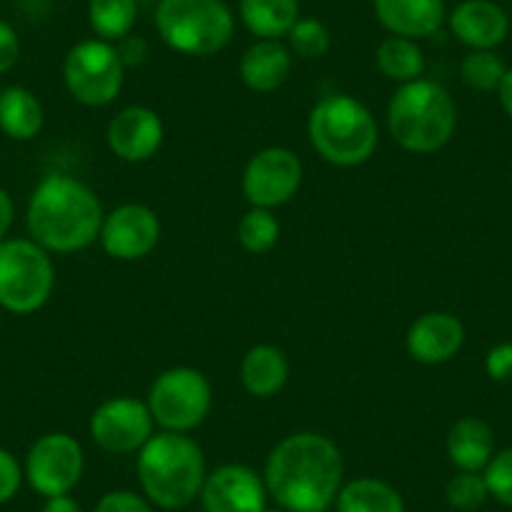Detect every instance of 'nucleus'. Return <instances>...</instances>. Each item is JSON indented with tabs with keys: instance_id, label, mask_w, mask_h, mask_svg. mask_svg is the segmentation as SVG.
<instances>
[{
	"instance_id": "obj_10",
	"label": "nucleus",
	"mask_w": 512,
	"mask_h": 512,
	"mask_svg": "<svg viewBox=\"0 0 512 512\" xmlns=\"http://www.w3.org/2000/svg\"><path fill=\"white\" fill-rule=\"evenodd\" d=\"M86 472L81 442L68 432H48L38 437L26 455L23 475L41 497L71 495Z\"/></svg>"
},
{
	"instance_id": "obj_15",
	"label": "nucleus",
	"mask_w": 512,
	"mask_h": 512,
	"mask_svg": "<svg viewBox=\"0 0 512 512\" xmlns=\"http://www.w3.org/2000/svg\"><path fill=\"white\" fill-rule=\"evenodd\" d=\"M166 139V126L149 106H126L108 121L106 144L116 159L144 164L154 159Z\"/></svg>"
},
{
	"instance_id": "obj_26",
	"label": "nucleus",
	"mask_w": 512,
	"mask_h": 512,
	"mask_svg": "<svg viewBox=\"0 0 512 512\" xmlns=\"http://www.w3.org/2000/svg\"><path fill=\"white\" fill-rule=\"evenodd\" d=\"M139 18L136 0H88V26L96 38L118 43L131 36Z\"/></svg>"
},
{
	"instance_id": "obj_31",
	"label": "nucleus",
	"mask_w": 512,
	"mask_h": 512,
	"mask_svg": "<svg viewBox=\"0 0 512 512\" xmlns=\"http://www.w3.org/2000/svg\"><path fill=\"white\" fill-rule=\"evenodd\" d=\"M482 475H485L492 500H497L505 507H512V447L495 452V457L482 470Z\"/></svg>"
},
{
	"instance_id": "obj_22",
	"label": "nucleus",
	"mask_w": 512,
	"mask_h": 512,
	"mask_svg": "<svg viewBox=\"0 0 512 512\" xmlns=\"http://www.w3.org/2000/svg\"><path fill=\"white\" fill-rule=\"evenodd\" d=\"M46 111L31 88H0V131L13 141H33L43 131Z\"/></svg>"
},
{
	"instance_id": "obj_23",
	"label": "nucleus",
	"mask_w": 512,
	"mask_h": 512,
	"mask_svg": "<svg viewBox=\"0 0 512 512\" xmlns=\"http://www.w3.org/2000/svg\"><path fill=\"white\" fill-rule=\"evenodd\" d=\"M334 507L337 512H407L405 497L392 482L369 475L344 482Z\"/></svg>"
},
{
	"instance_id": "obj_29",
	"label": "nucleus",
	"mask_w": 512,
	"mask_h": 512,
	"mask_svg": "<svg viewBox=\"0 0 512 512\" xmlns=\"http://www.w3.org/2000/svg\"><path fill=\"white\" fill-rule=\"evenodd\" d=\"M289 51L304 61H317V58L327 56L332 48V33L324 26L319 18H299L287 33Z\"/></svg>"
},
{
	"instance_id": "obj_7",
	"label": "nucleus",
	"mask_w": 512,
	"mask_h": 512,
	"mask_svg": "<svg viewBox=\"0 0 512 512\" xmlns=\"http://www.w3.org/2000/svg\"><path fill=\"white\" fill-rule=\"evenodd\" d=\"M56 267L43 246L33 239L0 241V309L26 317L51 299Z\"/></svg>"
},
{
	"instance_id": "obj_4",
	"label": "nucleus",
	"mask_w": 512,
	"mask_h": 512,
	"mask_svg": "<svg viewBox=\"0 0 512 512\" xmlns=\"http://www.w3.org/2000/svg\"><path fill=\"white\" fill-rule=\"evenodd\" d=\"M387 128L400 149L420 156L437 154L457 131L455 98L425 76L397 86L387 106Z\"/></svg>"
},
{
	"instance_id": "obj_20",
	"label": "nucleus",
	"mask_w": 512,
	"mask_h": 512,
	"mask_svg": "<svg viewBox=\"0 0 512 512\" xmlns=\"http://www.w3.org/2000/svg\"><path fill=\"white\" fill-rule=\"evenodd\" d=\"M241 387L256 400L277 397L289 382V359L274 344H256L241 357Z\"/></svg>"
},
{
	"instance_id": "obj_5",
	"label": "nucleus",
	"mask_w": 512,
	"mask_h": 512,
	"mask_svg": "<svg viewBox=\"0 0 512 512\" xmlns=\"http://www.w3.org/2000/svg\"><path fill=\"white\" fill-rule=\"evenodd\" d=\"M312 149L327 164L352 169L367 164L379 144L374 113L349 93H332L319 98L307 118Z\"/></svg>"
},
{
	"instance_id": "obj_17",
	"label": "nucleus",
	"mask_w": 512,
	"mask_h": 512,
	"mask_svg": "<svg viewBox=\"0 0 512 512\" xmlns=\"http://www.w3.org/2000/svg\"><path fill=\"white\" fill-rule=\"evenodd\" d=\"M447 26L470 51H495L510 33V18L495 0H462L447 13Z\"/></svg>"
},
{
	"instance_id": "obj_9",
	"label": "nucleus",
	"mask_w": 512,
	"mask_h": 512,
	"mask_svg": "<svg viewBox=\"0 0 512 512\" xmlns=\"http://www.w3.org/2000/svg\"><path fill=\"white\" fill-rule=\"evenodd\" d=\"M63 83L73 101L91 108L111 106L126 83V66L116 46L101 38H86L66 53Z\"/></svg>"
},
{
	"instance_id": "obj_14",
	"label": "nucleus",
	"mask_w": 512,
	"mask_h": 512,
	"mask_svg": "<svg viewBox=\"0 0 512 512\" xmlns=\"http://www.w3.org/2000/svg\"><path fill=\"white\" fill-rule=\"evenodd\" d=\"M199 500L204 512H264L269 490L264 475L249 465L226 462L206 475Z\"/></svg>"
},
{
	"instance_id": "obj_35",
	"label": "nucleus",
	"mask_w": 512,
	"mask_h": 512,
	"mask_svg": "<svg viewBox=\"0 0 512 512\" xmlns=\"http://www.w3.org/2000/svg\"><path fill=\"white\" fill-rule=\"evenodd\" d=\"M21 61V38L11 23L0 21V76L16 68Z\"/></svg>"
},
{
	"instance_id": "obj_24",
	"label": "nucleus",
	"mask_w": 512,
	"mask_h": 512,
	"mask_svg": "<svg viewBox=\"0 0 512 512\" xmlns=\"http://www.w3.org/2000/svg\"><path fill=\"white\" fill-rule=\"evenodd\" d=\"M239 18L251 36L282 41L302 13L299 0H239Z\"/></svg>"
},
{
	"instance_id": "obj_32",
	"label": "nucleus",
	"mask_w": 512,
	"mask_h": 512,
	"mask_svg": "<svg viewBox=\"0 0 512 512\" xmlns=\"http://www.w3.org/2000/svg\"><path fill=\"white\" fill-rule=\"evenodd\" d=\"M23 480L26 475H23V465L18 462V457L6 447H0V505L11 502L21 492Z\"/></svg>"
},
{
	"instance_id": "obj_19",
	"label": "nucleus",
	"mask_w": 512,
	"mask_h": 512,
	"mask_svg": "<svg viewBox=\"0 0 512 512\" xmlns=\"http://www.w3.org/2000/svg\"><path fill=\"white\" fill-rule=\"evenodd\" d=\"M294 66V53L287 43L256 38L239 61V76L244 86L254 93H274L289 81Z\"/></svg>"
},
{
	"instance_id": "obj_34",
	"label": "nucleus",
	"mask_w": 512,
	"mask_h": 512,
	"mask_svg": "<svg viewBox=\"0 0 512 512\" xmlns=\"http://www.w3.org/2000/svg\"><path fill=\"white\" fill-rule=\"evenodd\" d=\"M485 372L492 382L512 384V342H500L487 352Z\"/></svg>"
},
{
	"instance_id": "obj_6",
	"label": "nucleus",
	"mask_w": 512,
	"mask_h": 512,
	"mask_svg": "<svg viewBox=\"0 0 512 512\" xmlns=\"http://www.w3.org/2000/svg\"><path fill=\"white\" fill-rule=\"evenodd\" d=\"M234 13L224 0H159L156 31L184 56H216L234 38Z\"/></svg>"
},
{
	"instance_id": "obj_8",
	"label": "nucleus",
	"mask_w": 512,
	"mask_h": 512,
	"mask_svg": "<svg viewBox=\"0 0 512 512\" xmlns=\"http://www.w3.org/2000/svg\"><path fill=\"white\" fill-rule=\"evenodd\" d=\"M146 405L161 430L189 435L209 417L214 407V390L201 369L171 367L154 379Z\"/></svg>"
},
{
	"instance_id": "obj_39",
	"label": "nucleus",
	"mask_w": 512,
	"mask_h": 512,
	"mask_svg": "<svg viewBox=\"0 0 512 512\" xmlns=\"http://www.w3.org/2000/svg\"><path fill=\"white\" fill-rule=\"evenodd\" d=\"M497 101H500L505 116L512 121V68H507L505 78H502L500 88H497Z\"/></svg>"
},
{
	"instance_id": "obj_27",
	"label": "nucleus",
	"mask_w": 512,
	"mask_h": 512,
	"mask_svg": "<svg viewBox=\"0 0 512 512\" xmlns=\"http://www.w3.org/2000/svg\"><path fill=\"white\" fill-rule=\"evenodd\" d=\"M279 234H282V224L272 209L251 206L236 224V239H239L241 249L249 251V254L272 251L277 246Z\"/></svg>"
},
{
	"instance_id": "obj_21",
	"label": "nucleus",
	"mask_w": 512,
	"mask_h": 512,
	"mask_svg": "<svg viewBox=\"0 0 512 512\" xmlns=\"http://www.w3.org/2000/svg\"><path fill=\"white\" fill-rule=\"evenodd\" d=\"M445 447L457 470L482 472L495 457V432L480 417H462L447 432Z\"/></svg>"
},
{
	"instance_id": "obj_40",
	"label": "nucleus",
	"mask_w": 512,
	"mask_h": 512,
	"mask_svg": "<svg viewBox=\"0 0 512 512\" xmlns=\"http://www.w3.org/2000/svg\"><path fill=\"white\" fill-rule=\"evenodd\" d=\"M264 512H289V510H284V507H267V510H264Z\"/></svg>"
},
{
	"instance_id": "obj_33",
	"label": "nucleus",
	"mask_w": 512,
	"mask_h": 512,
	"mask_svg": "<svg viewBox=\"0 0 512 512\" xmlns=\"http://www.w3.org/2000/svg\"><path fill=\"white\" fill-rule=\"evenodd\" d=\"M93 512H154V505L134 490H111L96 502Z\"/></svg>"
},
{
	"instance_id": "obj_3",
	"label": "nucleus",
	"mask_w": 512,
	"mask_h": 512,
	"mask_svg": "<svg viewBox=\"0 0 512 512\" xmlns=\"http://www.w3.org/2000/svg\"><path fill=\"white\" fill-rule=\"evenodd\" d=\"M136 475L144 497L161 510H184L199 500L206 457L199 442L184 432H154L136 457Z\"/></svg>"
},
{
	"instance_id": "obj_13",
	"label": "nucleus",
	"mask_w": 512,
	"mask_h": 512,
	"mask_svg": "<svg viewBox=\"0 0 512 512\" xmlns=\"http://www.w3.org/2000/svg\"><path fill=\"white\" fill-rule=\"evenodd\" d=\"M161 219L146 204H121L103 216L101 249L116 262H139L159 246Z\"/></svg>"
},
{
	"instance_id": "obj_12",
	"label": "nucleus",
	"mask_w": 512,
	"mask_h": 512,
	"mask_svg": "<svg viewBox=\"0 0 512 512\" xmlns=\"http://www.w3.org/2000/svg\"><path fill=\"white\" fill-rule=\"evenodd\" d=\"M91 440L108 455H139L154 437L156 422L149 405L136 397H108L93 410L88 422Z\"/></svg>"
},
{
	"instance_id": "obj_11",
	"label": "nucleus",
	"mask_w": 512,
	"mask_h": 512,
	"mask_svg": "<svg viewBox=\"0 0 512 512\" xmlns=\"http://www.w3.org/2000/svg\"><path fill=\"white\" fill-rule=\"evenodd\" d=\"M302 181V159L287 146H267L246 161L244 174H241V191L251 206L274 211L299 194Z\"/></svg>"
},
{
	"instance_id": "obj_16",
	"label": "nucleus",
	"mask_w": 512,
	"mask_h": 512,
	"mask_svg": "<svg viewBox=\"0 0 512 512\" xmlns=\"http://www.w3.org/2000/svg\"><path fill=\"white\" fill-rule=\"evenodd\" d=\"M407 354L420 364H445L465 344V324L452 312H425L407 329Z\"/></svg>"
},
{
	"instance_id": "obj_36",
	"label": "nucleus",
	"mask_w": 512,
	"mask_h": 512,
	"mask_svg": "<svg viewBox=\"0 0 512 512\" xmlns=\"http://www.w3.org/2000/svg\"><path fill=\"white\" fill-rule=\"evenodd\" d=\"M113 46H116L118 56H121L123 66L126 68L141 66V63L146 61V56H149V43H146L141 36H134V33L126 38H121V41L113 43Z\"/></svg>"
},
{
	"instance_id": "obj_25",
	"label": "nucleus",
	"mask_w": 512,
	"mask_h": 512,
	"mask_svg": "<svg viewBox=\"0 0 512 512\" xmlns=\"http://www.w3.org/2000/svg\"><path fill=\"white\" fill-rule=\"evenodd\" d=\"M374 63H377L379 73H382L387 81L397 83V86L417 81V78L425 76L427 71V58L425 51L420 48V43L402 36L384 38L377 46V53H374Z\"/></svg>"
},
{
	"instance_id": "obj_28",
	"label": "nucleus",
	"mask_w": 512,
	"mask_h": 512,
	"mask_svg": "<svg viewBox=\"0 0 512 512\" xmlns=\"http://www.w3.org/2000/svg\"><path fill=\"white\" fill-rule=\"evenodd\" d=\"M505 73V61L495 51H470L460 63L462 83L477 93H497Z\"/></svg>"
},
{
	"instance_id": "obj_30",
	"label": "nucleus",
	"mask_w": 512,
	"mask_h": 512,
	"mask_svg": "<svg viewBox=\"0 0 512 512\" xmlns=\"http://www.w3.org/2000/svg\"><path fill=\"white\" fill-rule=\"evenodd\" d=\"M487 497H490V490H487V482L482 472L457 470L445 487L447 505L457 512L480 510L487 502Z\"/></svg>"
},
{
	"instance_id": "obj_37",
	"label": "nucleus",
	"mask_w": 512,
	"mask_h": 512,
	"mask_svg": "<svg viewBox=\"0 0 512 512\" xmlns=\"http://www.w3.org/2000/svg\"><path fill=\"white\" fill-rule=\"evenodd\" d=\"M13 221H16V204H13V196L0 186V241L8 239Z\"/></svg>"
},
{
	"instance_id": "obj_1",
	"label": "nucleus",
	"mask_w": 512,
	"mask_h": 512,
	"mask_svg": "<svg viewBox=\"0 0 512 512\" xmlns=\"http://www.w3.org/2000/svg\"><path fill=\"white\" fill-rule=\"evenodd\" d=\"M264 482L284 510L327 512L344 485L342 450L322 432H292L269 452Z\"/></svg>"
},
{
	"instance_id": "obj_38",
	"label": "nucleus",
	"mask_w": 512,
	"mask_h": 512,
	"mask_svg": "<svg viewBox=\"0 0 512 512\" xmlns=\"http://www.w3.org/2000/svg\"><path fill=\"white\" fill-rule=\"evenodd\" d=\"M41 512H83V507L78 505V500H73L71 495H56L46 497Z\"/></svg>"
},
{
	"instance_id": "obj_18",
	"label": "nucleus",
	"mask_w": 512,
	"mask_h": 512,
	"mask_svg": "<svg viewBox=\"0 0 512 512\" xmlns=\"http://www.w3.org/2000/svg\"><path fill=\"white\" fill-rule=\"evenodd\" d=\"M374 16L390 36L430 38L445 26V0H374Z\"/></svg>"
},
{
	"instance_id": "obj_2",
	"label": "nucleus",
	"mask_w": 512,
	"mask_h": 512,
	"mask_svg": "<svg viewBox=\"0 0 512 512\" xmlns=\"http://www.w3.org/2000/svg\"><path fill=\"white\" fill-rule=\"evenodd\" d=\"M101 199L71 174H48L28 199V239L48 254H76L96 244L103 226Z\"/></svg>"
}]
</instances>
